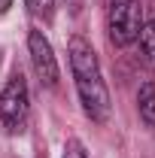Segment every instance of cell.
Wrapping results in <instances>:
<instances>
[{
	"mask_svg": "<svg viewBox=\"0 0 155 158\" xmlns=\"http://www.w3.org/2000/svg\"><path fill=\"white\" fill-rule=\"evenodd\" d=\"M67 55H70V70H73L76 94L85 116L91 122H107L110 118V91H107V82L100 76L97 52L91 49V43L85 37H70Z\"/></svg>",
	"mask_w": 155,
	"mask_h": 158,
	"instance_id": "1",
	"label": "cell"
},
{
	"mask_svg": "<svg viewBox=\"0 0 155 158\" xmlns=\"http://www.w3.org/2000/svg\"><path fill=\"white\" fill-rule=\"evenodd\" d=\"M140 27H143V6H140V0H110L107 34H110L113 46L125 49V46L137 43Z\"/></svg>",
	"mask_w": 155,
	"mask_h": 158,
	"instance_id": "2",
	"label": "cell"
},
{
	"mask_svg": "<svg viewBox=\"0 0 155 158\" xmlns=\"http://www.w3.org/2000/svg\"><path fill=\"white\" fill-rule=\"evenodd\" d=\"M27 110H31V98H27V82L21 73L9 79L0 91V118L6 125L9 134H21L24 122H27Z\"/></svg>",
	"mask_w": 155,
	"mask_h": 158,
	"instance_id": "3",
	"label": "cell"
},
{
	"mask_svg": "<svg viewBox=\"0 0 155 158\" xmlns=\"http://www.w3.org/2000/svg\"><path fill=\"white\" fill-rule=\"evenodd\" d=\"M27 52H31V61H34V70H37L40 82L46 88H55L58 85V61H55V52H52V43L43 31H31L27 34Z\"/></svg>",
	"mask_w": 155,
	"mask_h": 158,
	"instance_id": "4",
	"label": "cell"
},
{
	"mask_svg": "<svg viewBox=\"0 0 155 158\" xmlns=\"http://www.w3.org/2000/svg\"><path fill=\"white\" fill-rule=\"evenodd\" d=\"M137 110L146 128L155 131V82H143L140 91H137Z\"/></svg>",
	"mask_w": 155,
	"mask_h": 158,
	"instance_id": "5",
	"label": "cell"
},
{
	"mask_svg": "<svg viewBox=\"0 0 155 158\" xmlns=\"http://www.w3.org/2000/svg\"><path fill=\"white\" fill-rule=\"evenodd\" d=\"M137 43H140V61L149 70H155V21H143Z\"/></svg>",
	"mask_w": 155,
	"mask_h": 158,
	"instance_id": "6",
	"label": "cell"
},
{
	"mask_svg": "<svg viewBox=\"0 0 155 158\" xmlns=\"http://www.w3.org/2000/svg\"><path fill=\"white\" fill-rule=\"evenodd\" d=\"M24 6L34 19H43V21H49L55 12V0H24Z\"/></svg>",
	"mask_w": 155,
	"mask_h": 158,
	"instance_id": "7",
	"label": "cell"
},
{
	"mask_svg": "<svg viewBox=\"0 0 155 158\" xmlns=\"http://www.w3.org/2000/svg\"><path fill=\"white\" fill-rule=\"evenodd\" d=\"M64 158H88L85 146H82V140H76V137L67 140V143H64Z\"/></svg>",
	"mask_w": 155,
	"mask_h": 158,
	"instance_id": "8",
	"label": "cell"
},
{
	"mask_svg": "<svg viewBox=\"0 0 155 158\" xmlns=\"http://www.w3.org/2000/svg\"><path fill=\"white\" fill-rule=\"evenodd\" d=\"M67 6H70V15H79L82 6H85V0H67Z\"/></svg>",
	"mask_w": 155,
	"mask_h": 158,
	"instance_id": "9",
	"label": "cell"
},
{
	"mask_svg": "<svg viewBox=\"0 0 155 158\" xmlns=\"http://www.w3.org/2000/svg\"><path fill=\"white\" fill-rule=\"evenodd\" d=\"M9 6H12V0H0V15H3V12H9Z\"/></svg>",
	"mask_w": 155,
	"mask_h": 158,
	"instance_id": "10",
	"label": "cell"
}]
</instances>
